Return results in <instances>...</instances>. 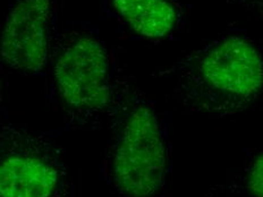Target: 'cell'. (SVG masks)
I'll return each instance as SVG.
<instances>
[{"label": "cell", "mask_w": 263, "mask_h": 197, "mask_svg": "<svg viewBox=\"0 0 263 197\" xmlns=\"http://www.w3.org/2000/svg\"><path fill=\"white\" fill-rule=\"evenodd\" d=\"M107 114L111 140L107 172L120 197H153L166 183L167 137L152 103L128 82L112 80Z\"/></svg>", "instance_id": "2"}, {"label": "cell", "mask_w": 263, "mask_h": 197, "mask_svg": "<svg viewBox=\"0 0 263 197\" xmlns=\"http://www.w3.org/2000/svg\"><path fill=\"white\" fill-rule=\"evenodd\" d=\"M245 187L251 195L263 197V154L254 159L246 170Z\"/></svg>", "instance_id": "7"}, {"label": "cell", "mask_w": 263, "mask_h": 197, "mask_svg": "<svg viewBox=\"0 0 263 197\" xmlns=\"http://www.w3.org/2000/svg\"><path fill=\"white\" fill-rule=\"evenodd\" d=\"M0 197H75L62 147L51 136L0 122Z\"/></svg>", "instance_id": "4"}, {"label": "cell", "mask_w": 263, "mask_h": 197, "mask_svg": "<svg viewBox=\"0 0 263 197\" xmlns=\"http://www.w3.org/2000/svg\"><path fill=\"white\" fill-rule=\"evenodd\" d=\"M111 12L136 34L162 39L176 29L180 8L176 0H106Z\"/></svg>", "instance_id": "6"}, {"label": "cell", "mask_w": 263, "mask_h": 197, "mask_svg": "<svg viewBox=\"0 0 263 197\" xmlns=\"http://www.w3.org/2000/svg\"><path fill=\"white\" fill-rule=\"evenodd\" d=\"M171 74L183 106L194 113L233 116L263 89V58L248 37L221 36L176 62Z\"/></svg>", "instance_id": "1"}, {"label": "cell", "mask_w": 263, "mask_h": 197, "mask_svg": "<svg viewBox=\"0 0 263 197\" xmlns=\"http://www.w3.org/2000/svg\"><path fill=\"white\" fill-rule=\"evenodd\" d=\"M255 4L257 5V6H259V8H257V9H259L261 14L263 15V0H256Z\"/></svg>", "instance_id": "9"}, {"label": "cell", "mask_w": 263, "mask_h": 197, "mask_svg": "<svg viewBox=\"0 0 263 197\" xmlns=\"http://www.w3.org/2000/svg\"><path fill=\"white\" fill-rule=\"evenodd\" d=\"M59 30L51 0H14L0 22V66L40 76Z\"/></svg>", "instance_id": "5"}, {"label": "cell", "mask_w": 263, "mask_h": 197, "mask_svg": "<svg viewBox=\"0 0 263 197\" xmlns=\"http://www.w3.org/2000/svg\"><path fill=\"white\" fill-rule=\"evenodd\" d=\"M3 94H2V85H0V117H3Z\"/></svg>", "instance_id": "8"}, {"label": "cell", "mask_w": 263, "mask_h": 197, "mask_svg": "<svg viewBox=\"0 0 263 197\" xmlns=\"http://www.w3.org/2000/svg\"><path fill=\"white\" fill-rule=\"evenodd\" d=\"M50 62L65 127L99 125L112 96L111 62L105 42L85 26L58 30Z\"/></svg>", "instance_id": "3"}]
</instances>
